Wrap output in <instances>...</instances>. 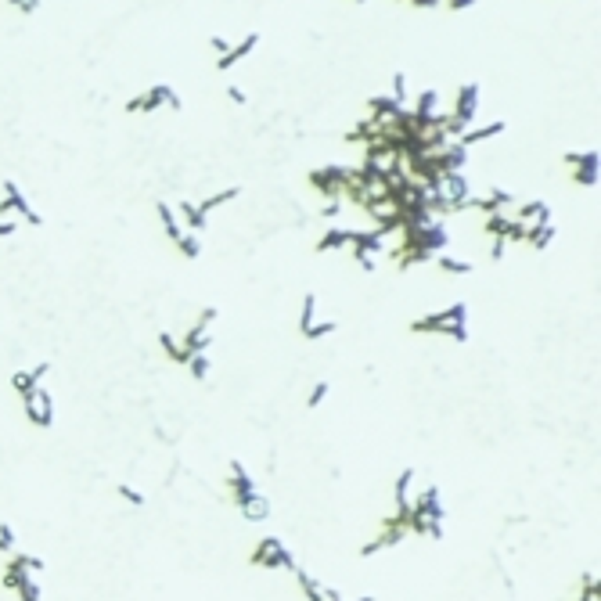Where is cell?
<instances>
[{
    "label": "cell",
    "mask_w": 601,
    "mask_h": 601,
    "mask_svg": "<svg viewBox=\"0 0 601 601\" xmlns=\"http://www.w3.org/2000/svg\"><path fill=\"white\" fill-rule=\"evenodd\" d=\"M468 306L464 303H454L447 310H436V313H425V317L410 321V331L418 335H447L454 342H464L468 339Z\"/></svg>",
    "instance_id": "cell-1"
},
{
    "label": "cell",
    "mask_w": 601,
    "mask_h": 601,
    "mask_svg": "<svg viewBox=\"0 0 601 601\" xmlns=\"http://www.w3.org/2000/svg\"><path fill=\"white\" fill-rule=\"evenodd\" d=\"M22 407H25V418L33 422L37 429H51L54 425V400L44 386H37L33 393L22 396Z\"/></svg>",
    "instance_id": "cell-2"
},
{
    "label": "cell",
    "mask_w": 601,
    "mask_h": 601,
    "mask_svg": "<svg viewBox=\"0 0 601 601\" xmlns=\"http://www.w3.org/2000/svg\"><path fill=\"white\" fill-rule=\"evenodd\" d=\"M317 317H321V313H317V296L310 292V296L303 299V313H299V335L310 339V342H313V339H324V335L335 331V321H328V317L317 321Z\"/></svg>",
    "instance_id": "cell-3"
},
{
    "label": "cell",
    "mask_w": 601,
    "mask_h": 601,
    "mask_svg": "<svg viewBox=\"0 0 601 601\" xmlns=\"http://www.w3.org/2000/svg\"><path fill=\"white\" fill-rule=\"evenodd\" d=\"M159 105L180 108V98L173 94V87H170V83H155V87H148V90L141 94V98H134V101L126 105V108H130V112H155Z\"/></svg>",
    "instance_id": "cell-4"
},
{
    "label": "cell",
    "mask_w": 601,
    "mask_h": 601,
    "mask_svg": "<svg viewBox=\"0 0 601 601\" xmlns=\"http://www.w3.org/2000/svg\"><path fill=\"white\" fill-rule=\"evenodd\" d=\"M346 177H350V166H328V170H313L310 173V184L317 187L324 198H342Z\"/></svg>",
    "instance_id": "cell-5"
},
{
    "label": "cell",
    "mask_w": 601,
    "mask_h": 601,
    "mask_svg": "<svg viewBox=\"0 0 601 601\" xmlns=\"http://www.w3.org/2000/svg\"><path fill=\"white\" fill-rule=\"evenodd\" d=\"M252 562L263 565V569H296L289 548H284L281 540H274V536H267V540L256 544V555H252Z\"/></svg>",
    "instance_id": "cell-6"
},
{
    "label": "cell",
    "mask_w": 601,
    "mask_h": 601,
    "mask_svg": "<svg viewBox=\"0 0 601 601\" xmlns=\"http://www.w3.org/2000/svg\"><path fill=\"white\" fill-rule=\"evenodd\" d=\"M213 321H216V310H202V317L184 331V350L187 353H209V342H213L209 328H213Z\"/></svg>",
    "instance_id": "cell-7"
},
{
    "label": "cell",
    "mask_w": 601,
    "mask_h": 601,
    "mask_svg": "<svg viewBox=\"0 0 601 601\" xmlns=\"http://www.w3.org/2000/svg\"><path fill=\"white\" fill-rule=\"evenodd\" d=\"M565 163L576 166L573 170V180L576 184L597 187V151H573V155H565Z\"/></svg>",
    "instance_id": "cell-8"
},
{
    "label": "cell",
    "mask_w": 601,
    "mask_h": 601,
    "mask_svg": "<svg viewBox=\"0 0 601 601\" xmlns=\"http://www.w3.org/2000/svg\"><path fill=\"white\" fill-rule=\"evenodd\" d=\"M47 371H51V364H37V367H29V371H22V374H11V389H15L18 396L33 393L37 386H44Z\"/></svg>",
    "instance_id": "cell-9"
},
{
    "label": "cell",
    "mask_w": 601,
    "mask_h": 601,
    "mask_svg": "<svg viewBox=\"0 0 601 601\" xmlns=\"http://www.w3.org/2000/svg\"><path fill=\"white\" fill-rule=\"evenodd\" d=\"M252 47H260V33H248L238 47H231L224 58H216V69H220V72H231L241 58H248V51H252Z\"/></svg>",
    "instance_id": "cell-10"
},
{
    "label": "cell",
    "mask_w": 601,
    "mask_h": 601,
    "mask_svg": "<svg viewBox=\"0 0 601 601\" xmlns=\"http://www.w3.org/2000/svg\"><path fill=\"white\" fill-rule=\"evenodd\" d=\"M0 213H4V216L11 213L15 220H18V216H29V213H33V209H29V202H25V195L18 191V184H11V180L4 184V198H0Z\"/></svg>",
    "instance_id": "cell-11"
},
{
    "label": "cell",
    "mask_w": 601,
    "mask_h": 601,
    "mask_svg": "<svg viewBox=\"0 0 601 601\" xmlns=\"http://www.w3.org/2000/svg\"><path fill=\"white\" fill-rule=\"evenodd\" d=\"M350 241H353V227H328L324 234H321V241H317V248L321 252H350Z\"/></svg>",
    "instance_id": "cell-12"
},
{
    "label": "cell",
    "mask_w": 601,
    "mask_h": 601,
    "mask_svg": "<svg viewBox=\"0 0 601 601\" xmlns=\"http://www.w3.org/2000/svg\"><path fill=\"white\" fill-rule=\"evenodd\" d=\"M497 134H504V122L497 119V122H486V126H476V130H468L457 137V144H464V148H472V144H479V141H486V137H497Z\"/></svg>",
    "instance_id": "cell-13"
},
{
    "label": "cell",
    "mask_w": 601,
    "mask_h": 601,
    "mask_svg": "<svg viewBox=\"0 0 601 601\" xmlns=\"http://www.w3.org/2000/svg\"><path fill=\"white\" fill-rule=\"evenodd\" d=\"M238 508H241V515H245L248 522H263V519L270 515V504H267V497H263V493H252L248 500H241V504H238Z\"/></svg>",
    "instance_id": "cell-14"
},
{
    "label": "cell",
    "mask_w": 601,
    "mask_h": 601,
    "mask_svg": "<svg viewBox=\"0 0 601 601\" xmlns=\"http://www.w3.org/2000/svg\"><path fill=\"white\" fill-rule=\"evenodd\" d=\"M555 234H558V227L551 224V220H544V224H536V227L529 231L526 245H529V248H536V252H540V248H548V245L555 241Z\"/></svg>",
    "instance_id": "cell-15"
},
{
    "label": "cell",
    "mask_w": 601,
    "mask_h": 601,
    "mask_svg": "<svg viewBox=\"0 0 601 601\" xmlns=\"http://www.w3.org/2000/svg\"><path fill=\"white\" fill-rule=\"evenodd\" d=\"M436 267L443 274H454V277L472 274V260H457V256H447V252H439V256H436Z\"/></svg>",
    "instance_id": "cell-16"
},
{
    "label": "cell",
    "mask_w": 601,
    "mask_h": 601,
    "mask_svg": "<svg viewBox=\"0 0 601 601\" xmlns=\"http://www.w3.org/2000/svg\"><path fill=\"white\" fill-rule=\"evenodd\" d=\"M159 346L166 350V357H170L173 364H187V357H191V353L184 350V342H180L177 335H170V331H163V335H159Z\"/></svg>",
    "instance_id": "cell-17"
},
{
    "label": "cell",
    "mask_w": 601,
    "mask_h": 601,
    "mask_svg": "<svg viewBox=\"0 0 601 601\" xmlns=\"http://www.w3.org/2000/svg\"><path fill=\"white\" fill-rule=\"evenodd\" d=\"M155 213H159V220H163V227H166V234L177 241L180 234H184V227H180V220H177V213L166 205V202H155Z\"/></svg>",
    "instance_id": "cell-18"
},
{
    "label": "cell",
    "mask_w": 601,
    "mask_h": 601,
    "mask_svg": "<svg viewBox=\"0 0 601 601\" xmlns=\"http://www.w3.org/2000/svg\"><path fill=\"white\" fill-rule=\"evenodd\" d=\"M177 248L184 252L187 260H198V256H202V238H198L195 231H184V234L177 238Z\"/></svg>",
    "instance_id": "cell-19"
},
{
    "label": "cell",
    "mask_w": 601,
    "mask_h": 601,
    "mask_svg": "<svg viewBox=\"0 0 601 601\" xmlns=\"http://www.w3.org/2000/svg\"><path fill=\"white\" fill-rule=\"evenodd\" d=\"M241 195V187H227V191H220V195H213V198H205L202 205H198V213L202 216H209L213 209H220V205H227V202H234Z\"/></svg>",
    "instance_id": "cell-20"
},
{
    "label": "cell",
    "mask_w": 601,
    "mask_h": 601,
    "mask_svg": "<svg viewBox=\"0 0 601 601\" xmlns=\"http://www.w3.org/2000/svg\"><path fill=\"white\" fill-rule=\"evenodd\" d=\"M184 367L191 371V378H198V382H202V378H209V353H191Z\"/></svg>",
    "instance_id": "cell-21"
},
{
    "label": "cell",
    "mask_w": 601,
    "mask_h": 601,
    "mask_svg": "<svg viewBox=\"0 0 601 601\" xmlns=\"http://www.w3.org/2000/svg\"><path fill=\"white\" fill-rule=\"evenodd\" d=\"M389 98H393L400 108H407V76H403V72L393 76V94H389Z\"/></svg>",
    "instance_id": "cell-22"
},
{
    "label": "cell",
    "mask_w": 601,
    "mask_h": 601,
    "mask_svg": "<svg viewBox=\"0 0 601 601\" xmlns=\"http://www.w3.org/2000/svg\"><path fill=\"white\" fill-rule=\"evenodd\" d=\"M328 393H331V386H328V382H324V378H321V382H317V386H313V389H310V400H306V403H310V407H321Z\"/></svg>",
    "instance_id": "cell-23"
},
{
    "label": "cell",
    "mask_w": 601,
    "mask_h": 601,
    "mask_svg": "<svg viewBox=\"0 0 601 601\" xmlns=\"http://www.w3.org/2000/svg\"><path fill=\"white\" fill-rule=\"evenodd\" d=\"M504 252H508V241H504V238H493V241H490V260H500Z\"/></svg>",
    "instance_id": "cell-24"
},
{
    "label": "cell",
    "mask_w": 601,
    "mask_h": 601,
    "mask_svg": "<svg viewBox=\"0 0 601 601\" xmlns=\"http://www.w3.org/2000/svg\"><path fill=\"white\" fill-rule=\"evenodd\" d=\"M15 231H18V220H15V216H11V220L0 216V238H8V234H15Z\"/></svg>",
    "instance_id": "cell-25"
},
{
    "label": "cell",
    "mask_w": 601,
    "mask_h": 601,
    "mask_svg": "<svg viewBox=\"0 0 601 601\" xmlns=\"http://www.w3.org/2000/svg\"><path fill=\"white\" fill-rule=\"evenodd\" d=\"M8 4H15V8L25 11V15H33V11L40 8V0H8Z\"/></svg>",
    "instance_id": "cell-26"
},
{
    "label": "cell",
    "mask_w": 601,
    "mask_h": 601,
    "mask_svg": "<svg viewBox=\"0 0 601 601\" xmlns=\"http://www.w3.org/2000/svg\"><path fill=\"white\" fill-rule=\"evenodd\" d=\"M580 601H597V580H594V576H590V587H583Z\"/></svg>",
    "instance_id": "cell-27"
},
{
    "label": "cell",
    "mask_w": 601,
    "mask_h": 601,
    "mask_svg": "<svg viewBox=\"0 0 601 601\" xmlns=\"http://www.w3.org/2000/svg\"><path fill=\"white\" fill-rule=\"evenodd\" d=\"M119 493H122L126 500H130V504H144V497H141L137 490H130V486H119Z\"/></svg>",
    "instance_id": "cell-28"
},
{
    "label": "cell",
    "mask_w": 601,
    "mask_h": 601,
    "mask_svg": "<svg viewBox=\"0 0 601 601\" xmlns=\"http://www.w3.org/2000/svg\"><path fill=\"white\" fill-rule=\"evenodd\" d=\"M227 98H231L234 105H245V101H248V98H245V94H241L238 87H231V90H227Z\"/></svg>",
    "instance_id": "cell-29"
},
{
    "label": "cell",
    "mask_w": 601,
    "mask_h": 601,
    "mask_svg": "<svg viewBox=\"0 0 601 601\" xmlns=\"http://www.w3.org/2000/svg\"><path fill=\"white\" fill-rule=\"evenodd\" d=\"M213 51H220V54H227V51H231V44H227V40H220V37H213Z\"/></svg>",
    "instance_id": "cell-30"
}]
</instances>
